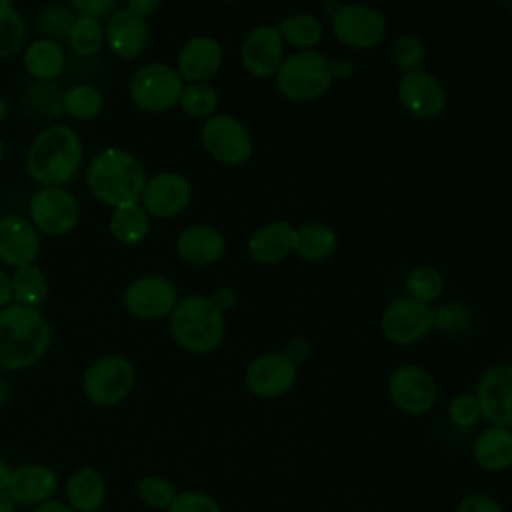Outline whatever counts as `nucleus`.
<instances>
[{
	"label": "nucleus",
	"instance_id": "nucleus-1",
	"mask_svg": "<svg viewBox=\"0 0 512 512\" xmlns=\"http://www.w3.org/2000/svg\"><path fill=\"white\" fill-rule=\"evenodd\" d=\"M52 344V328L40 308L10 302L0 308V368L34 366Z\"/></svg>",
	"mask_w": 512,
	"mask_h": 512
},
{
	"label": "nucleus",
	"instance_id": "nucleus-2",
	"mask_svg": "<svg viewBox=\"0 0 512 512\" xmlns=\"http://www.w3.org/2000/svg\"><path fill=\"white\" fill-rule=\"evenodd\" d=\"M84 180L90 194L100 204L118 208L140 202L148 176L138 156L124 148L110 146L96 152L86 168Z\"/></svg>",
	"mask_w": 512,
	"mask_h": 512
},
{
	"label": "nucleus",
	"instance_id": "nucleus-3",
	"mask_svg": "<svg viewBox=\"0 0 512 512\" xmlns=\"http://www.w3.org/2000/svg\"><path fill=\"white\" fill-rule=\"evenodd\" d=\"M82 140L68 124L40 130L26 152V172L40 186H66L82 164Z\"/></svg>",
	"mask_w": 512,
	"mask_h": 512
},
{
	"label": "nucleus",
	"instance_id": "nucleus-4",
	"mask_svg": "<svg viewBox=\"0 0 512 512\" xmlns=\"http://www.w3.org/2000/svg\"><path fill=\"white\" fill-rule=\"evenodd\" d=\"M168 328L182 350L198 356L216 352L226 336L224 312L204 294L178 298L168 316Z\"/></svg>",
	"mask_w": 512,
	"mask_h": 512
},
{
	"label": "nucleus",
	"instance_id": "nucleus-5",
	"mask_svg": "<svg viewBox=\"0 0 512 512\" xmlns=\"http://www.w3.org/2000/svg\"><path fill=\"white\" fill-rule=\"evenodd\" d=\"M278 92L292 102H312L332 86L330 58L318 50H302L284 58L274 74Z\"/></svg>",
	"mask_w": 512,
	"mask_h": 512
},
{
	"label": "nucleus",
	"instance_id": "nucleus-6",
	"mask_svg": "<svg viewBox=\"0 0 512 512\" xmlns=\"http://www.w3.org/2000/svg\"><path fill=\"white\" fill-rule=\"evenodd\" d=\"M182 88L184 80L176 68L166 62H148L128 80V96L132 104L148 114H162L178 106Z\"/></svg>",
	"mask_w": 512,
	"mask_h": 512
},
{
	"label": "nucleus",
	"instance_id": "nucleus-7",
	"mask_svg": "<svg viewBox=\"0 0 512 512\" xmlns=\"http://www.w3.org/2000/svg\"><path fill=\"white\" fill-rule=\"evenodd\" d=\"M390 404L406 416H426L436 408L438 382L434 374L416 362L398 364L386 380Z\"/></svg>",
	"mask_w": 512,
	"mask_h": 512
},
{
	"label": "nucleus",
	"instance_id": "nucleus-8",
	"mask_svg": "<svg viewBox=\"0 0 512 512\" xmlns=\"http://www.w3.org/2000/svg\"><path fill=\"white\" fill-rule=\"evenodd\" d=\"M300 378V366L282 350L256 354L244 368V388L258 400H280L290 394Z\"/></svg>",
	"mask_w": 512,
	"mask_h": 512
},
{
	"label": "nucleus",
	"instance_id": "nucleus-9",
	"mask_svg": "<svg viewBox=\"0 0 512 512\" xmlns=\"http://www.w3.org/2000/svg\"><path fill=\"white\" fill-rule=\"evenodd\" d=\"M330 30L334 38L352 50H370L378 46L388 32L386 16L362 2L340 4L330 18Z\"/></svg>",
	"mask_w": 512,
	"mask_h": 512
},
{
	"label": "nucleus",
	"instance_id": "nucleus-10",
	"mask_svg": "<svg viewBox=\"0 0 512 512\" xmlns=\"http://www.w3.org/2000/svg\"><path fill=\"white\" fill-rule=\"evenodd\" d=\"M430 332H434L432 306L410 296L394 298L380 314V334L392 346H414Z\"/></svg>",
	"mask_w": 512,
	"mask_h": 512
},
{
	"label": "nucleus",
	"instance_id": "nucleus-11",
	"mask_svg": "<svg viewBox=\"0 0 512 512\" xmlns=\"http://www.w3.org/2000/svg\"><path fill=\"white\" fill-rule=\"evenodd\" d=\"M200 142L208 156L222 166H242L252 158L250 130L230 114H214L200 128Z\"/></svg>",
	"mask_w": 512,
	"mask_h": 512
},
{
	"label": "nucleus",
	"instance_id": "nucleus-12",
	"mask_svg": "<svg viewBox=\"0 0 512 512\" xmlns=\"http://www.w3.org/2000/svg\"><path fill=\"white\" fill-rule=\"evenodd\" d=\"M134 380L136 374L132 362L120 354H108L86 368L82 390L96 406H116L128 398Z\"/></svg>",
	"mask_w": 512,
	"mask_h": 512
},
{
	"label": "nucleus",
	"instance_id": "nucleus-13",
	"mask_svg": "<svg viewBox=\"0 0 512 512\" xmlns=\"http://www.w3.org/2000/svg\"><path fill=\"white\" fill-rule=\"evenodd\" d=\"M34 228L46 236H64L80 220V204L66 186H40L28 200Z\"/></svg>",
	"mask_w": 512,
	"mask_h": 512
},
{
	"label": "nucleus",
	"instance_id": "nucleus-14",
	"mask_svg": "<svg viewBox=\"0 0 512 512\" xmlns=\"http://www.w3.org/2000/svg\"><path fill=\"white\" fill-rule=\"evenodd\" d=\"M176 284L162 274H144L134 278L122 294L124 310L138 320L168 318L178 302Z\"/></svg>",
	"mask_w": 512,
	"mask_h": 512
},
{
	"label": "nucleus",
	"instance_id": "nucleus-15",
	"mask_svg": "<svg viewBox=\"0 0 512 512\" xmlns=\"http://www.w3.org/2000/svg\"><path fill=\"white\" fill-rule=\"evenodd\" d=\"M472 392L486 424L512 428V362H494L484 368Z\"/></svg>",
	"mask_w": 512,
	"mask_h": 512
},
{
	"label": "nucleus",
	"instance_id": "nucleus-16",
	"mask_svg": "<svg viewBox=\"0 0 512 512\" xmlns=\"http://www.w3.org/2000/svg\"><path fill=\"white\" fill-rule=\"evenodd\" d=\"M192 202V182L174 170L150 176L144 184L140 204L150 218L170 220L184 212Z\"/></svg>",
	"mask_w": 512,
	"mask_h": 512
},
{
	"label": "nucleus",
	"instance_id": "nucleus-17",
	"mask_svg": "<svg viewBox=\"0 0 512 512\" xmlns=\"http://www.w3.org/2000/svg\"><path fill=\"white\" fill-rule=\"evenodd\" d=\"M400 106L418 120H434L446 110V90L440 80L424 68L402 74L398 80Z\"/></svg>",
	"mask_w": 512,
	"mask_h": 512
},
{
	"label": "nucleus",
	"instance_id": "nucleus-18",
	"mask_svg": "<svg viewBox=\"0 0 512 512\" xmlns=\"http://www.w3.org/2000/svg\"><path fill=\"white\" fill-rule=\"evenodd\" d=\"M284 58V40L274 24L254 26L240 46V62L254 78H274Z\"/></svg>",
	"mask_w": 512,
	"mask_h": 512
},
{
	"label": "nucleus",
	"instance_id": "nucleus-19",
	"mask_svg": "<svg viewBox=\"0 0 512 512\" xmlns=\"http://www.w3.org/2000/svg\"><path fill=\"white\" fill-rule=\"evenodd\" d=\"M40 254V232L20 214L0 216V262L12 268L34 264Z\"/></svg>",
	"mask_w": 512,
	"mask_h": 512
},
{
	"label": "nucleus",
	"instance_id": "nucleus-20",
	"mask_svg": "<svg viewBox=\"0 0 512 512\" xmlns=\"http://www.w3.org/2000/svg\"><path fill=\"white\" fill-rule=\"evenodd\" d=\"M108 50L120 60H136L148 44L146 18L130 12L126 6L116 8L104 24Z\"/></svg>",
	"mask_w": 512,
	"mask_h": 512
},
{
	"label": "nucleus",
	"instance_id": "nucleus-21",
	"mask_svg": "<svg viewBox=\"0 0 512 512\" xmlns=\"http://www.w3.org/2000/svg\"><path fill=\"white\" fill-rule=\"evenodd\" d=\"M222 60L224 50L216 38L192 36L182 44L176 56V72L186 84L210 82L220 72Z\"/></svg>",
	"mask_w": 512,
	"mask_h": 512
},
{
	"label": "nucleus",
	"instance_id": "nucleus-22",
	"mask_svg": "<svg viewBox=\"0 0 512 512\" xmlns=\"http://www.w3.org/2000/svg\"><path fill=\"white\" fill-rule=\"evenodd\" d=\"M294 240L296 228L288 220H272L250 234L246 250L256 264L274 266L294 252Z\"/></svg>",
	"mask_w": 512,
	"mask_h": 512
},
{
	"label": "nucleus",
	"instance_id": "nucleus-23",
	"mask_svg": "<svg viewBox=\"0 0 512 512\" xmlns=\"http://www.w3.org/2000/svg\"><path fill=\"white\" fill-rule=\"evenodd\" d=\"M176 254L186 264L212 266L226 254V238L210 224H192L176 236Z\"/></svg>",
	"mask_w": 512,
	"mask_h": 512
},
{
	"label": "nucleus",
	"instance_id": "nucleus-24",
	"mask_svg": "<svg viewBox=\"0 0 512 512\" xmlns=\"http://www.w3.org/2000/svg\"><path fill=\"white\" fill-rule=\"evenodd\" d=\"M56 488L58 478L52 468L44 464H22L12 470L6 492L14 504L38 506L46 500H52Z\"/></svg>",
	"mask_w": 512,
	"mask_h": 512
},
{
	"label": "nucleus",
	"instance_id": "nucleus-25",
	"mask_svg": "<svg viewBox=\"0 0 512 512\" xmlns=\"http://www.w3.org/2000/svg\"><path fill=\"white\" fill-rule=\"evenodd\" d=\"M474 464L488 474L512 468V428L486 424L472 442Z\"/></svg>",
	"mask_w": 512,
	"mask_h": 512
},
{
	"label": "nucleus",
	"instance_id": "nucleus-26",
	"mask_svg": "<svg viewBox=\"0 0 512 512\" xmlns=\"http://www.w3.org/2000/svg\"><path fill=\"white\" fill-rule=\"evenodd\" d=\"M22 66L26 74L40 82L56 80L66 68V54L58 40L52 38H36L24 46Z\"/></svg>",
	"mask_w": 512,
	"mask_h": 512
},
{
	"label": "nucleus",
	"instance_id": "nucleus-27",
	"mask_svg": "<svg viewBox=\"0 0 512 512\" xmlns=\"http://www.w3.org/2000/svg\"><path fill=\"white\" fill-rule=\"evenodd\" d=\"M338 248V234L324 222H304L296 228L294 252L298 258L318 264L328 260Z\"/></svg>",
	"mask_w": 512,
	"mask_h": 512
},
{
	"label": "nucleus",
	"instance_id": "nucleus-28",
	"mask_svg": "<svg viewBox=\"0 0 512 512\" xmlns=\"http://www.w3.org/2000/svg\"><path fill=\"white\" fill-rule=\"evenodd\" d=\"M104 498V478L90 466L76 470L66 482V500L74 512H96Z\"/></svg>",
	"mask_w": 512,
	"mask_h": 512
},
{
	"label": "nucleus",
	"instance_id": "nucleus-29",
	"mask_svg": "<svg viewBox=\"0 0 512 512\" xmlns=\"http://www.w3.org/2000/svg\"><path fill=\"white\" fill-rule=\"evenodd\" d=\"M108 230L112 238L124 246L140 244L150 232V216L140 202L112 208L108 218Z\"/></svg>",
	"mask_w": 512,
	"mask_h": 512
},
{
	"label": "nucleus",
	"instance_id": "nucleus-30",
	"mask_svg": "<svg viewBox=\"0 0 512 512\" xmlns=\"http://www.w3.org/2000/svg\"><path fill=\"white\" fill-rule=\"evenodd\" d=\"M276 28H278L284 44L296 48V52L316 50V46L320 44V40L324 36L322 22L314 14H308V12L290 14L286 18H282Z\"/></svg>",
	"mask_w": 512,
	"mask_h": 512
},
{
	"label": "nucleus",
	"instance_id": "nucleus-31",
	"mask_svg": "<svg viewBox=\"0 0 512 512\" xmlns=\"http://www.w3.org/2000/svg\"><path fill=\"white\" fill-rule=\"evenodd\" d=\"M10 282H12V300L16 304L40 308L48 298V276L36 264L14 268Z\"/></svg>",
	"mask_w": 512,
	"mask_h": 512
},
{
	"label": "nucleus",
	"instance_id": "nucleus-32",
	"mask_svg": "<svg viewBox=\"0 0 512 512\" xmlns=\"http://www.w3.org/2000/svg\"><path fill=\"white\" fill-rule=\"evenodd\" d=\"M62 108L70 118L88 122L100 116L104 108V96L92 84H74L64 90Z\"/></svg>",
	"mask_w": 512,
	"mask_h": 512
},
{
	"label": "nucleus",
	"instance_id": "nucleus-33",
	"mask_svg": "<svg viewBox=\"0 0 512 512\" xmlns=\"http://www.w3.org/2000/svg\"><path fill=\"white\" fill-rule=\"evenodd\" d=\"M68 46L78 56H94L102 50L106 44L104 36V24L98 18L92 16H76L70 30H68Z\"/></svg>",
	"mask_w": 512,
	"mask_h": 512
},
{
	"label": "nucleus",
	"instance_id": "nucleus-34",
	"mask_svg": "<svg viewBox=\"0 0 512 512\" xmlns=\"http://www.w3.org/2000/svg\"><path fill=\"white\" fill-rule=\"evenodd\" d=\"M404 288L406 296L434 306V302H438L444 292V276L438 268L430 264H420L408 272Z\"/></svg>",
	"mask_w": 512,
	"mask_h": 512
},
{
	"label": "nucleus",
	"instance_id": "nucleus-35",
	"mask_svg": "<svg viewBox=\"0 0 512 512\" xmlns=\"http://www.w3.org/2000/svg\"><path fill=\"white\" fill-rule=\"evenodd\" d=\"M220 104V96L210 82H190L184 84L178 106L182 112L196 120H208L216 114Z\"/></svg>",
	"mask_w": 512,
	"mask_h": 512
},
{
	"label": "nucleus",
	"instance_id": "nucleus-36",
	"mask_svg": "<svg viewBox=\"0 0 512 512\" xmlns=\"http://www.w3.org/2000/svg\"><path fill=\"white\" fill-rule=\"evenodd\" d=\"M28 38V24L14 6L0 4V60L16 56Z\"/></svg>",
	"mask_w": 512,
	"mask_h": 512
},
{
	"label": "nucleus",
	"instance_id": "nucleus-37",
	"mask_svg": "<svg viewBox=\"0 0 512 512\" xmlns=\"http://www.w3.org/2000/svg\"><path fill=\"white\" fill-rule=\"evenodd\" d=\"M390 58H392V64H394L402 74L420 70V68L424 66V58H426V48H424L422 38H420L418 34H412V32L400 34V36L392 42Z\"/></svg>",
	"mask_w": 512,
	"mask_h": 512
},
{
	"label": "nucleus",
	"instance_id": "nucleus-38",
	"mask_svg": "<svg viewBox=\"0 0 512 512\" xmlns=\"http://www.w3.org/2000/svg\"><path fill=\"white\" fill-rule=\"evenodd\" d=\"M434 310V330L444 336H462L472 326V314L462 302H442L432 306Z\"/></svg>",
	"mask_w": 512,
	"mask_h": 512
},
{
	"label": "nucleus",
	"instance_id": "nucleus-39",
	"mask_svg": "<svg viewBox=\"0 0 512 512\" xmlns=\"http://www.w3.org/2000/svg\"><path fill=\"white\" fill-rule=\"evenodd\" d=\"M446 418L456 430H472L482 422V410L474 392H458L446 404Z\"/></svg>",
	"mask_w": 512,
	"mask_h": 512
},
{
	"label": "nucleus",
	"instance_id": "nucleus-40",
	"mask_svg": "<svg viewBox=\"0 0 512 512\" xmlns=\"http://www.w3.org/2000/svg\"><path fill=\"white\" fill-rule=\"evenodd\" d=\"M176 488L174 484L164 478V476H144L140 482H138V496L144 504H148L150 508H156V510H168V506L172 504L174 496H176Z\"/></svg>",
	"mask_w": 512,
	"mask_h": 512
},
{
	"label": "nucleus",
	"instance_id": "nucleus-41",
	"mask_svg": "<svg viewBox=\"0 0 512 512\" xmlns=\"http://www.w3.org/2000/svg\"><path fill=\"white\" fill-rule=\"evenodd\" d=\"M74 18L76 16L68 8H64L60 4H50L38 12L36 24H38V30L46 34V38L58 40V38L68 36V30H70Z\"/></svg>",
	"mask_w": 512,
	"mask_h": 512
},
{
	"label": "nucleus",
	"instance_id": "nucleus-42",
	"mask_svg": "<svg viewBox=\"0 0 512 512\" xmlns=\"http://www.w3.org/2000/svg\"><path fill=\"white\" fill-rule=\"evenodd\" d=\"M166 512H222L220 502L202 490L178 492Z\"/></svg>",
	"mask_w": 512,
	"mask_h": 512
},
{
	"label": "nucleus",
	"instance_id": "nucleus-43",
	"mask_svg": "<svg viewBox=\"0 0 512 512\" xmlns=\"http://www.w3.org/2000/svg\"><path fill=\"white\" fill-rule=\"evenodd\" d=\"M454 512H504V506L502 502L492 496L490 492H468L464 494L456 506H454Z\"/></svg>",
	"mask_w": 512,
	"mask_h": 512
},
{
	"label": "nucleus",
	"instance_id": "nucleus-44",
	"mask_svg": "<svg viewBox=\"0 0 512 512\" xmlns=\"http://www.w3.org/2000/svg\"><path fill=\"white\" fill-rule=\"evenodd\" d=\"M68 2L78 16H92L98 20L108 18L118 6V0H68Z\"/></svg>",
	"mask_w": 512,
	"mask_h": 512
},
{
	"label": "nucleus",
	"instance_id": "nucleus-45",
	"mask_svg": "<svg viewBox=\"0 0 512 512\" xmlns=\"http://www.w3.org/2000/svg\"><path fill=\"white\" fill-rule=\"evenodd\" d=\"M282 352L294 362V364H304L308 358H310V354H312V344H310V340L308 338H304V336H292L288 342H286V346L282 348Z\"/></svg>",
	"mask_w": 512,
	"mask_h": 512
},
{
	"label": "nucleus",
	"instance_id": "nucleus-46",
	"mask_svg": "<svg viewBox=\"0 0 512 512\" xmlns=\"http://www.w3.org/2000/svg\"><path fill=\"white\" fill-rule=\"evenodd\" d=\"M356 72V60L352 56H336L330 58V74L332 80H348Z\"/></svg>",
	"mask_w": 512,
	"mask_h": 512
},
{
	"label": "nucleus",
	"instance_id": "nucleus-47",
	"mask_svg": "<svg viewBox=\"0 0 512 512\" xmlns=\"http://www.w3.org/2000/svg\"><path fill=\"white\" fill-rule=\"evenodd\" d=\"M210 300L216 304V308H220L222 312H226V310H230V308L236 306L238 294H236V290H234L232 286H220V288H216V290L210 294Z\"/></svg>",
	"mask_w": 512,
	"mask_h": 512
},
{
	"label": "nucleus",
	"instance_id": "nucleus-48",
	"mask_svg": "<svg viewBox=\"0 0 512 512\" xmlns=\"http://www.w3.org/2000/svg\"><path fill=\"white\" fill-rule=\"evenodd\" d=\"M162 6V0H126V8L142 18L154 14Z\"/></svg>",
	"mask_w": 512,
	"mask_h": 512
},
{
	"label": "nucleus",
	"instance_id": "nucleus-49",
	"mask_svg": "<svg viewBox=\"0 0 512 512\" xmlns=\"http://www.w3.org/2000/svg\"><path fill=\"white\" fill-rule=\"evenodd\" d=\"M12 302V282L10 276L0 268V308Z\"/></svg>",
	"mask_w": 512,
	"mask_h": 512
},
{
	"label": "nucleus",
	"instance_id": "nucleus-50",
	"mask_svg": "<svg viewBox=\"0 0 512 512\" xmlns=\"http://www.w3.org/2000/svg\"><path fill=\"white\" fill-rule=\"evenodd\" d=\"M32 512H74V510L60 500H46V502L38 504Z\"/></svg>",
	"mask_w": 512,
	"mask_h": 512
},
{
	"label": "nucleus",
	"instance_id": "nucleus-51",
	"mask_svg": "<svg viewBox=\"0 0 512 512\" xmlns=\"http://www.w3.org/2000/svg\"><path fill=\"white\" fill-rule=\"evenodd\" d=\"M10 476H12V470L10 466L0 458V490H6L8 488V482H10Z\"/></svg>",
	"mask_w": 512,
	"mask_h": 512
},
{
	"label": "nucleus",
	"instance_id": "nucleus-52",
	"mask_svg": "<svg viewBox=\"0 0 512 512\" xmlns=\"http://www.w3.org/2000/svg\"><path fill=\"white\" fill-rule=\"evenodd\" d=\"M0 512H16L14 500L8 496L6 490H0Z\"/></svg>",
	"mask_w": 512,
	"mask_h": 512
},
{
	"label": "nucleus",
	"instance_id": "nucleus-53",
	"mask_svg": "<svg viewBox=\"0 0 512 512\" xmlns=\"http://www.w3.org/2000/svg\"><path fill=\"white\" fill-rule=\"evenodd\" d=\"M6 400H8V386H6L4 378L0 376V406H2Z\"/></svg>",
	"mask_w": 512,
	"mask_h": 512
},
{
	"label": "nucleus",
	"instance_id": "nucleus-54",
	"mask_svg": "<svg viewBox=\"0 0 512 512\" xmlns=\"http://www.w3.org/2000/svg\"><path fill=\"white\" fill-rule=\"evenodd\" d=\"M6 116H8V102L0 96V124L6 120Z\"/></svg>",
	"mask_w": 512,
	"mask_h": 512
},
{
	"label": "nucleus",
	"instance_id": "nucleus-55",
	"mask_svg": "<svg viewBox=\"0 0 512 512\" xmlns=\"http://www.w3.org/2000/svg\"><path fill=\"white\" fill-rule=\"evenodd\" d=\"M4 158V142H2V136H0V162Z\"/></svg>",
	"mask_w": 512,
	"mask_h": 512
},
{
	"label": "nucleus",
	"instance_id": "nucleus-56",
	"mask_svg": "<svg viewBox=\"0 0 512 512\" xmlns=\"http://www.w3.org/2000/svg\"><path fill=\"white\" fill-rule=\"evenodd\" d=\"M16 0H0V4H4V6H12Z\"/></svg>",
	"mask_w": 512,
	"mask_h": 512
},
{
	"label": "nucleus",
	"instance_id": "nucleus-57",
	"mask_svg": "<svg viewBox=\"0 0 512 512\" xmlns=\"http://www.w3.org/2000/svg\"><path fill=\"white\" fill-rule=\"evenodd\" d=\"M224 2H240V0H224Z\"/></svg>",
	"mask_w": 512,
	"mask_h": 512
}]
</instances>
